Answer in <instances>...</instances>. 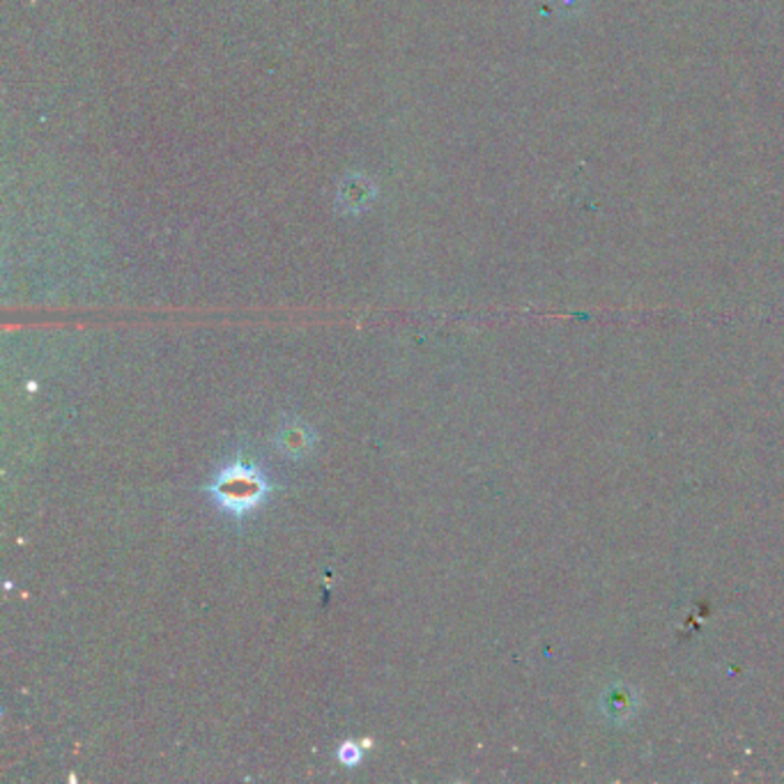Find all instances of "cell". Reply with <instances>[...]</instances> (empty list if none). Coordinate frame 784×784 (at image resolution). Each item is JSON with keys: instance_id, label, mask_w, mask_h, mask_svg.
<instances>
[{"instance_id": "1", "label": "cell", "mask_w": 784, "mask_h": 784, "mask_svg": "<svg viewBox=\"0 0 784 784\" xmlns=\"http://www.w3.org/2000/svg\"><path fill=\"white\" fill-rule=\"evenodd\" d=\"M203 492L216 511L235 522H244L269 505L274 481L256 460L235 458L216 469Z\"/></svg>"}, {"instance_id": "3", "label": "cell", "mask_w": 784, "mask_h": 784, "mask_svg": "<svg viewBox=\"0 0 784 784\" xmlns=\"http://www.w3.org/2000/svg\"><path fill=\"white\" fill-rule=\"evenodd\" d=\"M362 757H364V752H362V747L355 741H345L336 750V760L343 766H348V768H355L362 762Z\"/></svg>"}, {"instance_id": "2", "label": "cell", "mask_w": 784, "mask_h": 784, "mask_svg": "<svg viewBox=\"0 0 784 784\" xmlns=\"http://www.w3.org/2000/svg\"><path fill=\"white\" fill-rule=\"evenodd\" d=\"M316 445H318L316 430H313L302 419H286L284 424L278 426L276 437H274V447L278 449L281 456L288 458V460H304V458L313 456Z\"/></svg>"}]
</instances>
